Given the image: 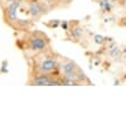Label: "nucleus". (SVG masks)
I'll list each match as a JSON object with an SVG mask.
<instances>
[{
  "label": "nucleus",
  "mask_w": 126,
  "mask_h": 126,
  "mask_svg": "<svg viewBox=\"0 0 126 126\" xmlns=\"http://www.w3.org/2000/svg\"><path fill=\"white\" fill-rule=\"evenodd\" d=\"M61 57L62 56H60L56 52H54L52 47L31 56L30 76L60 73Z\"/></svg>",
  "instance_id": "obj_1"
},
{
  "label": "nucleus",
  "mask_w": 126,
  "mask_h": 126,
  "mask_svg": "<svg viewBox=\"0 0 126 126\" xmlns=\"http://www.w3.org/2000/svg\"><path fill=\"white\" fill-rule=\"evenodd\" d=\"M22 43H23V48L25 49V52L31 53L32 56L48 49L50 47V40L46 36V33L38 30L25 31Z\"/></svg>",
  "instance_id": "obj_2"
},
{
  "label": "nucleus",
  "mask_w": 126,
  "mask_h": 126,
  "mask_svg": "<svg viewBox=\"0 0 126 126\" xmlns=\"http://www.w3.org/2000/svg\"><path fill=\"white\" fill-rule=\"evenodd\" d=\"M28 10H29V14H30L33 18H39L41 15L46 14V12H47L45 5L38 2V1H32V2L29 3Z\"/></svg>",
  "instance_id": "obj_3"
},
{
  "label": "nucleus",
  "mask_w": 126,
  "mask_h": 126,
  "mask_svg": "<svg viewBox=\"0 0 126 126\" xmlns=\"http://www.w3.org/2000/svg\"><path fill=\"white\" fill-rule=\"evenodd\" d=\"M59 3H70L71 0H56Z\"/></svg>",
  "instance_id": "obj_4"
}]
</instances>
